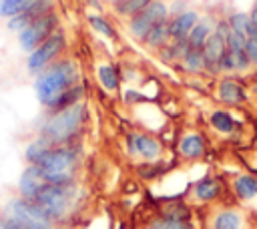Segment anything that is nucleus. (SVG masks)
<instances>
[{
  "label": "nucleus",
  "mask_w": 257,
  "mask_h": 229,
  "mask_svg": "<svg viewBox=\"0 0 257 229\" xmlns=\"http://www.w3.org/2000/svg\"><path fill=\"white\" fill-rule=\"evenodd\" d=\"M161 215L173 221H191V209L185 203H169L161 209Z\"/></svg>",
  "instance_id": "27"
},
{
  "label": "nucleus",
  "mask_w": 257,
  "mask_h": 229,
  "mask_svg": "<svg viewBox=\"0 0 257 229\" xmlns=\"http://www.w3.org/2000/svg\"><path fill=\"white\" fill-rule=\"evenodd\" d=\"M143 40L149 48H163L165 44H169L173 40L171 38V20H163L157 26H153Z\"/></svg>",
  "instance_id": "20"
},
{
  "label": "nucleus",
  "mask_w": 257,
  "mask_h": 229,
  "mask_svg": "<svg viewBox=\"0 0 257 229\" xmlns=\"http://www.w3.org/2000/svg\"><path fill=\"white\" fill-rule=\"evenodd\" d=\"M48 12H52V2H50V0H36V2H34L30 8H26L22 14L14 16V18H8V28L20 32V30H24L28 24H32L34 20H38L40 16H44V14H48Z\"/></svg>",
  "instance_id": "13"
},
{
  "label": "nucleus",
  "mask_w": 257,
  "mask_h": 229,
  "mask_svg": "<svg viewBox=\"0 0 257 229\" xmlns=\"http://www.w3.org/2000/svg\"><path fill=\"white\" fill-rule=\"evenodd\" d=\"M52 143H48L44 137H38V139H34L32 143H28L26 145V149H24V159L28 161V165H40L44 159H46V155L52 151Z\"/></svg>",
  "instance_id": "21"
},
{
  "label": "nucleus",
  "mask_w": 257,
  "mask_h": 229,
  "mask_svg": "<svg viewBox=\"0 0 257 229\" xmlns=\"http://www.w3.org/2000/svg\"><path fill=\"white\" fill-rule=\"evenodd\" d=\"M151 2H153V0H122V2L114 4V6H116V12H118L120 16L133 18L135 14H139L141 10H145Z\"/></svg>",
  "instance_id": "28"
},
{
  "label": "nucleus",
  "mask_w": 257,
  "mask_h": 229,
  "mask_svg": "<svg viewBox=\"0 0 257 229\" xmlns=\"http://www.w3.org/2000/svg\"><path fill=\"white\" fill-rule=\"evenodd\" d=\"M215 32V24L211 18H199V22L193 26V30L189 32L187 36V42H189V48H199L203 50L205 42L209 40V36Z\"/></svg>",
  "instance_id": "17"
},
{
  "label": "nucleus",
  "mask_w": 257,
  "mask_h": 229,
  "mask_svg": "<svg viewBox=\"0 0 257 229\" xmlns=\"http://www.w3.org/2000/svg\"><path fill=\"white\" fill-rule=\"evenodd\" d=\"M4 217L16 219L24 229H54V221L34 201L22 197H14L6 203Z\"/></svg>",
  "instance_id": "5"
},
{
  "label": "nucleus",
  "mask_w": 257,
  "mask_h": 229,
  "mask_svg": "<svg viewBox=\"0 0 257 229\" xmlns=\"http://www.w3.org/2000/svg\"><path fill=\"white\" fill-rule=\"evenodd\" d=\"M205 56H203V50L199 48H189L185 58H183V68L189 70V72H201L205 70Z\"/></svg>",
  "instance_id": "26"
},
{
  "label": "nucleus",
  "mask_w": 257,
  "mask_h": 229,
  "mask_svg": "<svg viewBox=\"0 0 257 229\" xmlns=\"http://www.w3.org/2000/svg\"><path fill=\"white\" fill-rule=\"evenodd\" d=\"M84 121H86V106L78 102V104H74L66 110L52 112L48 117V121L42 125L40 137H44L54 147L70 145L72 139L80 133Z\"/></svg>",
  "instance_id": "2"
},
{
  "label": "nucleus",
  "mask_w": 257,
  "mask_h": 229,
  "mask_svg": "<svg viewBox=\"0 0 257 229\" xmlns=\"http://www.w3.org/2000/svg\"><path fill=\"white\" fill-rule=\"evenodd\" d=\"M88 24H90L96 32H100V34H104V36H108V38L114 36V30H112L110 22H108L106 18H102V16H88Z\"/></svg>",
  "instance_id": "33"
},
{
  "label": "nucleus",
  "mask_w": 257,
  "mask_h": 229,
  "mask_svg": "<svg viewBox=\"0 0 257 229\" xmlns=\"http://www.w3.org/2000/svg\"><path fill=\"white\" fill-rule=\"evenodd\" d=\"M225 52H227V36L221 34L219 30H215L203 46V56H205V64H207L205 68L211 74L221 70V60H223Z\"/></svg>",
  "instance_id": "10"
},
{
  "label": "nucleus",
  "mask_w": 257,
  "mask_h": 229,
  "mask_svg": "<svg viewBox=\"0 0 257 229\" xmlns=\"http://www.w3.org/2000/svg\"><path fill=\"white\" fill-rule=\"evenodd\" d=\"M243 217L235 209H223L217 211L211 219V229H241Z\"/></svg>",
  "instance_id": "22"
},
{
  "label": "nucleus",
  "mask_w": 257,
  "mask_h": 229,
  "mask_svg": "<svg viewBox=\"0 0 257 229\" xmlns=\"http://www.w3.org/2000/svg\"><path fill=\"white\" fill-rule=\"evenodd\" d=\"M167 14H169L167 4L161 2V0H153L145 10H141L139 14H135L128 20V30H131L133 36H137V38L143 40L153 26H157L163 20H167Z\"/></svg>",
  "instance_id": "8"
},
{
  "label": "nucleus",
  "mask_w": 257,
  "mask_h": 229,
  "mask_svg": "<svg viewBox=\"0 0 257 229\" xmlns=\"http://www.w3.org/2000/svg\"><path fill=\"white\" fill-rule=\"evenodd\" d=\"M110 2H112V4H118V2H122V0H110Z\"/></svg>",
  "instance_id": "37"
},
{
  "label": "nucleus",
  "mask_w": 257,
  "mask_h": 229,
  "mask_svg": "<svg viewBox=\"0 0 257 229\" xmlns=\"http://www.w3.org/2000/svg\"><path fill=\"white\" fill-rule=\"evenodd\" d=\"M98 80H100V84H102L104 88L116 90V88H118V72H116V68L110 66V64L98 66Z\"/></svg>",
  "instance_id": "29"
},
{
  "label": "nucleus",
  "mask_w": 257,
  "mask_h": 229,
  "mask_svg": "<svg viewBox=\"0 0 257 229\" xmlns=\"http://www.w3.org/2000/svg\"><path fill=\"white\" fill-rule=\"evenodd\" d=\"M249 16H251V22L257 26V4H255V6H253V10L249 12Z\"/></svg>",
  "instance_id": "35"
},
{
  "label": "nucleus",
  "mask_w": 257,
  "mask_h": 229,
  "mask_svg": "<svg viewBox=\"0 0 257 229\" xmlns=\"http://www.w3.org/2000/svg\"><path fill=\"white\" fill-rule=\"evenodd\" d=\"M149 229H195V227L191 221H173V219L159 215L157 219L149 223Z\"/></svg>",
  "instance_id": "30"
},
{
  "label": "nucleus",
  "mask_w": 257,
  "mask_h": 229,
  "mask_svg": "<svg viewBox=\"0 0 257 229\" xmlns=\"http://www.w3.org/2000/svg\"><path fill=\"white\" fill-rule=\"evenodd\" d=\"M219 98L227 104H241L247 100V92L237 80L225 78L219 82Z\"/></svg>",
  "instance_id": "18"
},
{
  "label": "nucleus",
  "mask_w": 257,
  "mask_h": 229,
  "mask_svg": "<svg viewBox=\"0 0 257 229\" xmlns=\"http://www.w3.org/2000/svg\"><path fill=\"white\" fill-rule=\"evenodd\" d=\"M78 80H80V72H78L76 62L58 58L36 76V80H34L36 98L40 100L42 106H46L50 110L52 104L58 100V96L62 92H66L68 88L76 86Z\"/></svg>",
  "instance_id": "1"
},
{
  "label": "nucleus",
  "mask_w": 257,
  "mask_h": 229,
  "mask_svg": "<svg viewBox=\"0 0 257 229\" xmlns=\"http://www.w3.org/2000/svg\"><path fill=\"white\" fill-rule=\"evenodd\" d=\"M34 203L56 223L62 221L74 203V185H50L44 183L34 197Z\"/></svg>",
  "instance_id": "4"
},
{
  "label": "nucleus",
  "mask_w": 257,
  "mask_h": 229,
  "mask_svg": "<svg viewBox=\"0 0 257 229\" xmlns=\"http://www.w3.org/2000/svg\"><path fill=\"white\" fill-rule=\"evenodd\" d=\"M233 191H235V195H237L241 201H245V203L255 201V199H257V177L251 175V173L239 175V177L233 181Z\"/></svg>",
  "instance_id": "19"
},
{
  "label": "nucleus",
  "mask_w": 257,
  "mask_h": 229,
  "mask_svg": "<svg viewBox=\"0 0 257 229\" xmlns=\"http://www.w3.org/2000/svg\"><path fill=\"white\" fill-rule=\"evenodd\" d=\"M66 46V38L62 34V30H54L40 46H36L30 56L26 58V68L34 74H40L48 64H52L54 60H58V56L62 54Z\"/></svg>",
  "instance_id": "6"
},
{
  "label": "nucleus",
  "mask_w": 257,
  "mask_h": 229,
  "mask_svg": "<svg viewBox=\"0 0 257 229\" xmlns=\"http://www.w3.org/2000/svg\"><path fill=\"white\" fill-rule=\"evenodd\" d=\"M227 54L231 56L235 70H247L251 66V58L247 54V36L231 30L227 34Z\"/></svg>",
  "instance_id": "11"
},
{
  "label": "nucleus",
  "mask_w": 257,
  "mask_h": 229,
  "mask_svg": "<svg viewBox=\"0 0 257 229\" xmlns=\"http://www.w3.org/2000/svg\"><path fill=\"white\" fill-rule=\"evenodd\" d=\"M199 22V14L195 10H183L171 20V38L173 40H187L193 26Z\"/></svg>",
  "instance_id": "14"
},
{
  "label": "nucleus",
  "mask_w": 257,
  "mask_h": 229,
  "mask_svg": "<svg viewBox=\"0 0 257 229\" xmlns=\"http://www.w3.org/2000/svg\"><path fill=\"white\" fill-rule=\"evenodd\" d=\"M36 0H0V16L2 18H14L22 14L26 8H30Z\"/></svg>",
  "instance_id": "25"
},
{
  "label": "nucleus",
  "mask_w": 257,
  "mask_h": 229,
  "mask_svg": "<svg viewBox=\"0 0 257 229\" xmlns=\"http://www.w3.org/2000/svg\"><path fill=\"white\" fill-rule=\"evenodd\" d=\"M223 187H221V181L215 179V177H203L201 181L195 183L193 187V197L201 203H209V201H215L219 195H221Z\"/></svg>",
  "instance_id": "16"
},
{
  "label": "nucleus",
  "mask_w": 257,
  "mask_h": 229,
  "mask_svg": "<svg viewBox=\"0 0 257 229\" xmlns=\"http://www.w3.org/2000/svg\"><path fill=\"white\" fill-rule=\"evenodd\" d=\"M205 149H207L205 139L199 133H187L179 139V153H181V157H185L189 161L201 159L205 155Z\"/></svg>",
  "instance_id": "15"
},
{
  "label": "nucleus",
  "mask_w": 257,
  "mask_h": 229,
  "mask_svg": "<svg viewBox=\"0 0 257 229\" xmlns=\"http://www.w3.org/2000/svg\"><path fill=\"white\" fill-rule=\"evenodd\" d=\"M247 54L251 58V64H257V26L253 22L247 28Z\"/></svg>",
  "instance_id": "32"
},
{
  "label": "nucleus",
  "mask_w": 257,
  "mask_h": 229,
  "mask_svg": "<svg viewBox=\"0 0 257 229\" xmlns=\"http://www.w3.org/2000/svg\"><path fill=\"white\" fill-rule=\"evenodd\" d=\"M82 94H84V88H82V84H76V86H72V88H68L66 92H62L60 96H58V100L52 104V112H58V110H66V108H70V106H74V104H78L80 102V98H82Z\"/></svg>",
  "instance_id": "23"
},
{
  "label": "nucleus",
  "mask_w": 257,
  "mask_h": 229,
  "mask_svg": "<svg viewBox=\"0 0 257 229\" xmlns=\"http://www.w3.org/2000/svg\"><path fill=\"white\" fill-rule=\"evenodd\" d=\"M126 149H128V155L141 157L149 163L157 161L163 153V147H161L159 139H155L151 135H145V133H131L126 137Z\"/></svg>",
  "instance_id": "9"
},
{
  "label": "nucleus",
  "mask_w": 257,
  "mask_h": 229,
  "mask_svg": "<svg viewBox=\"0 0 257 229\" xmlns=\"http://www.w3.org/2000/svg\"><path fill=\"white\" fill-rule=\"evenodd\" d=\"M4 227L6 229H24L16 219H12V217H4Z\"/></svg>",
  "instance_id": "34"
},
{
  "label": "nucleus",
  "mask_w": 257,
  "mask_h": 229,
  "mask_svg": "<svg viewBox=\"0 0 257 229\" xmlns=\"http://www.w3.org/2000/svg\"><path fill=\"white\" fill-rule=\"evenodd\" d=\"M0 229H6L4 227V215H0Z\"/></svg>",
  "instance_id": "36"
},
{
  "label": "nucleus",
  "mask_w": 257,
  "mask_h": 229,
  "mask_svg": "<svg viewBox=\"0 0 257 229\" xmlns=\"http://www.w3.org/2000/svg\"><path fill=\"white\" fill-rule=\"evenodd\" d=\"M42 169L44 183L50 185H74V167H76V149L72 145L52 147L46 159L38 165Z\"/></svg>",
  "instance_id": "3"
},
{
  "label": "nucleus",
  "mask_w": 257,
  "mask_h": 229,
  "mask_svg": "<svg viewBox=\"0 0 257 229\" xmlns=\"http://www.w3.org/2000/svg\"><path fill=\"white\" fill-rule=\"evenodd\" d=\"M44 185V177H42V169L38 165H28L20 179H18V197L34 201L36 193L40 191V187Z\"/></svg>",
  "instance_id": "12"
},
{
  "label": "nucleus",
  "mask_w": 257,
  "mask_h": 229,
  "mask_svg": "<svg viewBox=\"0 0 257 229\" xmlns=\"http://www.w3.org/2000/svg\"><path fill=\"white\" fill-rule=\"evenodd\" d=\"M58 26V16L54 12H48L44 16H40L38 20H34L32 24H28L24 30L18 32V40H20V48L32 52L36 46H40Z\"/></svg>",
  "instance_id": "7"
},
{
  "label": "nucleus",
  "mask_w": 257,
  "mask_h": 229,
  "mask_svg": "<svg viewBox=\"0 0 257 229\" xmlns=\"http://www.w3.org/2000/svg\"><path fill=\"white\" fill-rule=\"evenodd\" d=\"M211 125H213L215 131L225 133V135H229L237 129V121L227 110H213L211 112Z\"/></svg>",
  "instance_id": "24"
},
{
  "label": "nucleus",
  "mask_w": 257,
  "mask_h": 229,
  "mask_svg": "<svg viewBox=\"0 0 257 229\" xmlns=\"http://www.w3.org/2000/svg\"><path fill=\"white\" fill-rule=\"evenodd\" d=\"M227 22H229L231 30L241 32V34L247 36V28H249V24H251V16H249L247 12H233V14L227 18Z\"/></svg>",
  "instance_id": "31"
}]
</instances>
